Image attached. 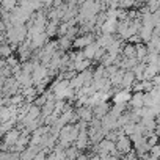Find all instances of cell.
<instances>
[{"label":"cell","mask_w":160,"mask_h":160,"mask_svg":"<svg viewBox=\"0 0 160 160\" xmlns=\"http://www.w3.org/2000/svg\"><path fill=\"white\" fill-rule=\"evenodd\" d=\"M144 5H146V7L149 8V11L152 13V11H155V10L160 8V0H146Z\"/></svg>","instance_id":"d6986e66"},{"label":"cell","mask_w":160,"mask_h":160,"mask_svg":"<svg viewBox=\"0 0 160 160\" xmlns=\"http://www.w3.org/2000/svg\"><path fill=\"white\" fill-rule=\"evenodd\" d=\"M57 42H58V46H60V50H61V52H66V50H69V49L72 47V39H71V38H68L66 35L60 36V39H58Z\"/></svg>","instance_id":"5bb4252c"},{"label":"cell","mask_w":160,"mask_h":160,"mask_svg":"<svg viewBox=\"0 0 160 160\" xmlns=\"http://www.w3.org/2000/svg\"><path fill=\"white\" fill-rule=\"evenodd\" d=\"M146 53H148L146 44H144L143 41L137 42V44H135V58H137L138 61H143V58L146 57Z\"/></svg>","instance_id":"7c38bea8"},{"label":"cell","mask_w":160,"mask_h":160,"mask_svg":"<svg viewBox=\"0 0 160 160\" xmlns=\"http://www.w3.org/2000/svg\"><path fill=\"white\" fill-rule=\"evenodd\" d=\"M130 96H132V91L130 90H127V88H119L118 91H115L113 94H112V101H113V104H127L129 102V99H130Z\"/></svg>","instance_id":"5b68a950"},{"label":"cell","mask_w":160,"mask_h":160,"mask_svg":"<svg viewBox=\"0 0 160 160\" xmlns=\"http://www.w3.org/2000/svg\"><path fill=\"white\" fill-rule=\"evenodd\" d=\"M96 39V35L93 32H88V33H80L77 35L74 39H72V47L74 49H83L85 46H88L90 42H93Z\"/></svg>","instance_id":"6da1fadb"},{"label":"cell","mask_w":160,"mask_h":160,"mask_svg":"<svg viewBox=\"0 0 160 160\" xmlns=\"http://www.w3.org/2000/svg\"><path fill=\"white\" fill-rule=\"evenodd\" d=\"M19 135H21V130L14 126V127H11L10 130H7L5 133H3V143L7 144V146H11V144H14L16 143V140L19 138Z\"/></svg>","instance_id":"52a82bcc"},{"label":"cell","mask_w":160,"mask_h":160,"mask_svg":"<svg viewBox=\"0 0 160 160\" xmlns=\"http://www.w3.org/2000/svg\"><path fill=\"white\" fill-rule=\"evenodd\" d=\"M148 152H149V157H151V160H155V158H158V157H160V144L157 143V144L151 146Z\"/></svg>","instance_id":"ac0fdd59"},{"label":"cell","mask_w":160,"mask_h":160,"mask_svg":"<svg viewBox=\"0 0 160 160\" xmlns=\"http://www.w3.org/2000/svg\"><path fill=\"white\" fill-rule=\"evenodd\" d=\"M133 82H135V75H133V72H132L130 69H126L124 74H122V78H121L119 88H127V90H130V87H132Z\"/></svg>","instance_id":"9c48e42d"},{"label":"cell","mask_w":160,"mask_h":160,"mask_svg":"<svg viewBox=\"0 0 160 160\" xmlns=\"http://www.w3.org/2000/svg\"><path fill=\"white\" fill-rule=\"evenodd\" d=\"M116 25H118V19L107 18V19L101 24L99 32H101V33H116Z\"/></svg>","instance_id":"ba28073f"},{"label":"cell","mask_w":160,"mask_h":160,"mask_svg":"<svg viewBox=\"0 0 160 160\" xmlns=\"http://www.w3.org/2000/svg\"><path fill=\"white\" fill-rule=\"evenodd\" d=\"M115 146H116V151L121 154V157L129 152L132 149V141L129 138V135H119L116 140H115Z\"/></svg>","instance_id":"3957f363"},{"label":"cell","mask_w":160,"mask_h":160,"mask_svg":"<svg viewBox=\"0 0 160 160\" xmlns=\"http://www.w3.org/2000/svg\"><path fill=\"white\" fill-rule=\"evenodd\" d=\"M19 3V0H0V10H5V11H13Z\"/></svg>","instance_id":"9a60e30c"},{"label":"cell","mask_w":160,"mask_h":160,"mask_svg":"<svg viewBox=\"0 0 160 160\" xmlns=\"http://www.w3.org/2000/svg\"><path fill=\"white\" fill-rule=\"evenodd\" d=\"M98 42L96 41H93V42H90L88 46H85L83 49H82V52H83V57L85 58H88V60H93V57H94V53H96V50H98Z\"/></svg>","instance_id":"8fae6325"},{"label":"cell","mask_w":160,"mask_h":160,"mask_svg":"<svg viewBox=\"0 0 160 160\" xmlns=\"http://www.w3.org/2000/svg\"><path fill=\"white\" fill-rule=\"evenodd\" d=\"M49 39H50V38H49L44 32L36 33V35H32V38L28 39V47H30V50L33 52V50H36V49H41Z\"/></svg>","instance_id":"7a4b0ae2"},{"label":"cell","mask_w":160,"mask_h":160,"mask_svg":"<svg viewBox=\"0 0 160 160\" xmlns=\"http://www.w3.org/2000/svg\"><path fill=\"white\" fill-rule=\"evenodd\" d=\"M126 42H127V41H126ZM121 55H122V57H126V58L135 57V44H132V42L124 44V46H122V49H121Z\"/></svg>","instance_id":"e0dca14e"},{"label":"cell","mask_w":160,"mask_h":160,"mask_svg":"<svg viewBox=\"0 0 160 160\" xmlns=\"http://www.w3.org/2000/svg\"><path fill=\"white\" fill-rule=\"evenodd\" d=\"M39 2H41L46 8H49V7H52V2H53V0H39Z\"/></svg>","instance_id":"7402d4cb"},{"label":"cell","mask_w":160,"mask_h":160,"mask_svg":"<svg viewBox=\"0 0 160 160\" xmlns=\"http://www.w3.org/2000/svg\"><path fill=\"white\" fill-rule=\"evenodd\" d=\"M47 72H49V68H47V66L41 64L39 61L35 63V68H33V71H32V74H30V75H32V80H33V85L38 83V82H41L44 77H47Z\"/></svg>","instance_id":"277c9868"},{"label":"cell","mask_w":160,"mask_h":160,"mask_svg":"<svg viewBox=\"0 0 160 160\" xmlns=\"http://www.w3.org/2000/svg\"><path fill=\"white\" fill-rule=\"evenodd\" d=\"M75 2H77V3L80 5V3H83V2H85V0H75Z\"/></svg>","instance_id":"603a6c76"},{"label":"cell","mask_w":160,"mask_h":160,"mask_svg":"<svg viewBox=\"0 0 160 160\" xmlns=\"http://www.w3.org/2000/svg\"><path fill=\"white\" fill-rule=\"evenodd\" d=\"M75 113H77V116H78L80 121L90 122V121L93 119V108L88 107V105H80V107H77Z\"/></svg>","instance_id":"8992f818"},{"label":"cell","mask_w":160,"mask_h":160,"mask_svg":"<svg viewBox=\"0 0 160 160\" xmlns=\"http://www.w3.org/2000/svg\"><path fill=\"white\" fill-rule=\"evenodd\" d=\"M105 53V49L104 47H98V50H96V53H94V57H93V60H96V61H99L101 60V57Z\"/></svg>","instance_id":"44dd1931"},{"label":"cell","mask_w":160,"mask_h":160,"mask_svg":"<svg viewBox=\"0 0 160 160\" xmlns=\"http://www.w3.org/2000/svg\"><path fill=\"white\" fill-rule=\"evenodd\" d=\"M124 71L126 69H121V68H118L110 77H108V80H110V83L113 85V87H116V88H119V83H121V78H122V74H124Z\"/></svg>","instance_id":"4fadbf2b"},{"label":"cell","mask_w":160,"mask_h":160,"mask_svg":"<svg viewBox=\"0 0 160 160\" xmlns=\"http://www.w3.org/2000/svg\"><path fill=\"white\" fill-rule=\"evenodd\" d=\"M108 110H110L108 102H101V104H98V105H94V107H93V116L101 119L104 115H107V113H108Z\"/></svg>","instance_id":"30bf717a"},{"label":"cell","mask_w":160,"mask_h":160,"mask_svg":"<svg viewBox=\"0 0 160 160\" xmlns=\"http://www.w3.org/2000/svg\"><path fill=\"white\" fill-rule=\"evenodd\" d=\"M3 60H5V64H7L8 68H13V66H16V64L19 63V60H18L13 53H11V55H8V57H7V58H3Z\"/></svg>","instance_id":"ffe728a7"},{"label":"cell","mask_w":160,"mask_h":160,"mask_svg":"<svg viewBox=\"0 0 160 160\" xmlns=\"http://www.w3.org/2000/svg\"><path fill=\"white\" fill-rule=\"evenodd\" d=\"M91 61H93V60H88V58H83V60H80V61H74V71H75V72L85 71L87 68L91 66Z\"/></svg>","instance_id":"2e32d148"}]
</instances>
